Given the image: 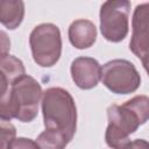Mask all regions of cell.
Masks as SVG:
<instances>
[{
	"instance_id": "cell-1",
	"label": "cell",
	"mask_w": 149,
	"mask_h": 149,
	"mask_svg": "<svg viewBox=\"0 0 149 149\" xmlns=\"http://www.w3.org/2000/svg\"><path fill=\"white\" fill-rule=\"evenodd\" d=\"M42 97L43 91L40 83L31 76H22L1 94V120L10 121L16 119L21 122H31L37 116Z\"/></svg>"
},
{
	"instance_id": "cell-2",
	"label": "cell",
	"mask_w": 149,
	"mask_h": 149,
	"mask_svg": "<svg viewBox=\"0 0 149 149\" xmlns=\"http://www.w3.org/2000/svg\"><path fill=\"white\" fill-rule=\"evenodd\" d=\"M41 108L45 129L63 132L71 141L77 128V107L69 91L62 87L47 88Z\"/></svg>"
},
{
	"instance_id": "cell-3",
	"label": "cell",
	"mask_w": 149,
	"mask_h": 149,
	"mask_svg": "<svg viewBox=\"0 0 149 149\" xmlns=\"http://www.w3.org/2000/svg\"><path fill=\"white\" fill-rule=\"evenodd\" d=\"M29 45L34 62L42 68L54 66L62 54V36L54 23H41L29 35Z\"/></svg>"
},
{
	"instance_id": "cell-4",
	"label": "cell",
	"mask_w": 149,
	"mask_h": 149,
	"mask_svg": "<svg viewBox=\"0 0 149 149\" xmlns=\"http://www.w3.org/2000/svg\"><path fill=\"white\" fill-rule=\"evenodd\" d=\"M108 126L105 133V141L112 149H127L129 135L135 133L141 126L139 116L125 102L122 105L113 104L107 108Z\"/></svg>"
},
{
	"instance_id": "cell-5",
	"label": "cell",
	"mask_w": 149,
	"mask_h": 149,
	"mask_svg": "<svg viewBox=\"0 0 149 149\" xmlns=\"http://www.w3.org/2000/svg\"><path fill=\"white\" fill-rule=\"evenodd\" d=\"M130 2L128 0L105 1L100 7V31L105 40L118 43L123 41L129 31Z\"/></svg>"
},
{
	"instance_id": "cell-6",
	"label": "cell",
	"mask_w": 149,
	"mask_h": 149,
	"mask_svg": "<svg viewBox=\"0 0 149 149\" xmlns=\"http://www.w3.org/2000/svg\"><path fill=\"white\" fill-rule=\"evenodd\" d=\"M102 84L115 94L134 93L141 85V76L127 59H112L101 66Z\"/></svg>"
},
{
	"instance_id": "cell-7",
	"label": "cell",
	"mask_w": 149,
	"mask_h": 149,
	"mask_svg": "<svg viewBox=\"0 0 149 149\" xmlns=\"http://www.w3.org/2000/svg\"><path fill=\"white\" fill-rule=\"evenodd\" d=\"M129 49L141 62L149 59V2L140 3L134 9Z\"/></svg>"
},
{
	"instance_id": "cell-8",
	"label": "cell",
	"mask_w": 149,
	"mask_h": 149,
	"mask_svg": "<svg viewBox=\"0 0 149 149\" xmlns=\"http://www.w3.org/2000/svg\"><path fill=\"white\" fill-rule=\"evenodd\" d=\"M71 77L81 90H91L101 80V65L92 57H77L71 63Z\"/></svg>"
},
{
	"instance_id": "cell-9",
	"label": "cell",
	"mask_w": 149,
	"mask_h": 149,
	"mask_svg": "<svg viewBox=\"0 0 149 149\" xmlns=\"http://www.w3.org/2000/svg\"><path fill=\"white\" fill-rule=\"evenodd\" d=\"M68 36L70 43L76 49H87L92 47L97 40V28L92 21L79 19L70 24Z\"/></svg>"
},
{
	"instance_id": "cell-10",
	"label": "cell",
	"mask_w": 149,
	"mask_h": 149,
	"mask_svg": "<svg viewBox=\"0 0 149 149\" xmlns=\"http://www.w3.org/2000/svg\"><path fill=\"white\" fill-rule=\"evenodd\" d=\"M0 69H1V94L5 93L10 85L26 74V69L21 59L6 54L0 55Z\"/></svg>"
},
{
	"instance_id": "cell-11",
	"label": "cell",
	"mask_w": 149,
	"mask_h": 149,
	"mask_svg": "<svg viewBox=\"0 0 149 149\" xmlns=\"http://www.w3.org/2000/svg\"><path fill=\"white\" fill-rule=\"evenodd\" d=\"M24 16V3L21 0H2L0 2V21L7 29H16Z\"/></svg>"
},
{
	"instance_id": "cell-12",
	"label": "cell",
	"mask_w": 149,
	"mask_h": 149,
	"mask_svg": "<svg viewBox=\"0 0 149 149\" xmlns=\"http://www.w3.org/2000/svg\"><path fill=\"white\" fill-rule=\"evenodd\" d=\"M36 142L40 149H65L70 140L63 132L45 129L37 136Z\"/></svg>"
},
{
	"instance_id": "cell-13",
	"label": "cell",
	"mask_w": 149,
	"mask_h": 149,
	"mask_svg": "<svg viewBox=\"0 0 149 149\" xmlns=\"http://www.w3.org/2000/svg\"><path fill=\"white\" fill-rule=\"evenodd\" d=\"M134 113L139 116L141 125L149 120V97L147 95H135L125 102Z\"/></svg>"
},
{
	"instance_id": "cell-14",
	"label": "cell",
	"mask_w": 149,
	"mask_h": 149,
	"mask_svg": "<svg viewBox=\"0 0 149 149\" xmlns=\"http://www.w3.org/2000/svg\"><path fill=\"white\" fill-rule=\"evenodd\" d=\"M1 129V149H7L13 140H15L16 129L10 121L1 120L0 122Z\"/></svg>"
},
{
	"instance_id": "cell-15",
	"label": "cell",
	"mask_w": 149,
	"mask_h": 149,
	"mask_svg": "<svg viewBox=\"0 0 149 149\" xmlns=\"http://www.w3.org/2000/svg\"><path fill=\"white\" fill-rule=\"evenodd\" d=\"M7 149H40L36 141L27 137H17L10 142Z\"/></svg>"
},
{
	"instance_id": "cell-16",
	"label": "cell",
	"mask_w": 149,
	"mask_h": 149,
	"mask_svg": "<svg viewBox=\"0 0 149 149\" xmlns=\"http://www.w3.org/2000/svg\"><path fill=\"white\" fill-rule=\"evenodd\" d=\"M127 149H149V142L143 139H136L129 143Z\"/></svg>"
},
{
	"instance_id": "cell-17",
	"label": "cell",
	"mask_w": 149,
	"mask_h": 149,
	"mask_svg": "<svg viewBox=\"0 0 149 149\" xmlns=\"http://www.w3.org/2000/svg\"><path fill=\"white\" fill-rule=\"evenodd\" d=\"M6 41H7L6 33L5 31H1V55H6L7 54V49L10 45V43H7L6 44Z\"/></svg>"
},
{
	"instance_id": "cell-18",
	"label": "cell",
	"mask_w": 149,
	"mask_h": 149,
	"mask_svg": "<svg viewBox=\"0 0 149 149\" xmlns=\"http://www.w3.org/2000/svg\"><path fill=\"white\" fill-rule=\"evenodd\" d=\"M142 65H143V68H144V70L147 71V73H148V76H149V59H147V61H144V62H142Z\"/></svg>"
}]
</instances>
